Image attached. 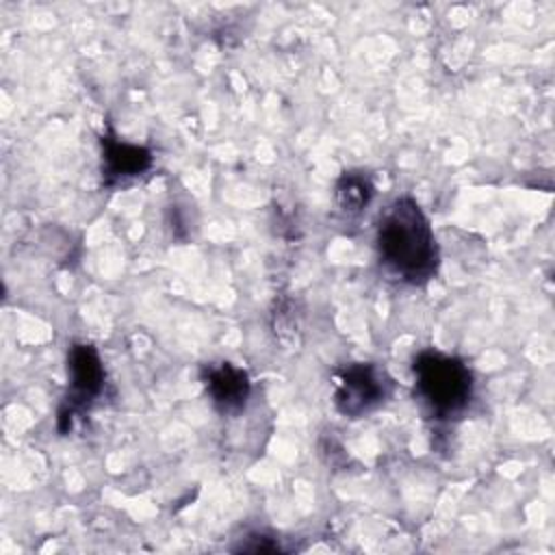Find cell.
<instances>
[{
    "label": "cell",
    "instance_id": "obj_4",
    "mask_svg": "<svg viewBox=\"0 0 555 555\" xmlns=\"http://www.w3.org/2000/svg\"><path fill=\"white\" fill-rule=\"evenodd\" d=\"M392 382L371 362H353L336 371L334 405L347 418H360L379 408L390 395Z\"/></svg>",
    "mask_w": 555,
    "mask_h": 555
},
{
    "label": "cell",
    "instance_id": "obj_5",
    "mask_svg": "<svg viewBox=\"0 0 555 555\" xmlns=\"http://www.w3.org/2000/svg\"><path fill=\"white\" fill-rule=\"evenodd\" d=\"M202 382L212 405L221 414H238L251 392V382L247 371L234 366L232 362L208 364L202 369Z\"/></svg>",
    "mask_w": 555,
    "mask_h": 555
},
{
    "label": "cell",
    "instance_id": "obj_6",
    "mask_svg": "<svg viewBox=\"0 0 555 555\" xmlns=\"http://www.w3.org/2000/svg\"><path fill=\"white\" fill-rule=\"evenodd\" d=\"M152 167V152L143 145L126 143L108 130L102 137V173L106 184L137 178Z\"/></svg>",
    "mask_w": 555,
    "mask_h": 555
},
{
    "label": "cell",
    "instance_id": "obj_2",
    "mask_svg": "<svg viewBox=\"0 0 555 555\" xmlns=\"http://www.w3.org/2000/svg\"><path fill=\"white\" fill-rule=\"evenodd\" d=\"M414 395L440 421L457 418L473 399V373L464 360L434 349L421 351L414 362Z\"/></svg>",
    "mask_w": 555,
    "mask_h": 555
},
{
    "label": "cell",
    "instance_id": "obj_3",
    "mask_svg": "<svg viewBox=\"0 0 555 555\" xmlns=\"http://www.w3.org/2000/svg\"><path fill=\"white\" fill-rule=\"evenodd\" d=\"M67 375H69V390L59 408L56 427L61 434L72 429V423L78 414H85L93 401L104 390V364L93 345L74 343L67 353Z\"/></svg>",
    "mask_w": 555,
    "mask_h": 555
},
{
    "label": "cell",
    "instance_id": "obj_1",
    "mask_svg": "<svg viewBox=\"0 0 555 555\" xmlns=\"http://www.w3.org/2000/svg\"><path fill=\"white\" fill-rule=\"evenodd\" d=\"M375 245L386 271L408 284H425L438 271L440 254L434 230L410 195L386 206L377 221Z\"/></svg>",
    "mask_w": 555,
    "mask_h": 555
},
{
    "label": "cell",
    "instance_id": "obj_8",
    "mask_svg": "<svg viewBox=\"0 0 555 555\" xmlns=\"http://www.w3.org/2000/svg\"><path fill=\"white\" fill-rule=\"evenodd\" d=\"M254 540V544H241L238 551H249V553H269V551H280V544L273 542L271 538L264 535H249Z\"/></svg>",
    "mask_w": 555,
    "mask_h": 555
},
{
    "label": "cell",
    "instance_id": "obj_7",
    "mask_svg": "<svg viewBox=\"0 0 555 555\" xmlns=\"http://www.w3.org/2000/svg\"><path fill=\"white\" fill-rule=\"evenodd\" d=\"M375 195V186L364 171H345L334 189L336 206L347 219H358Z\"/></svg>",
    "mask_w": 555,
    "mask_h": 555
}]
</instances>
